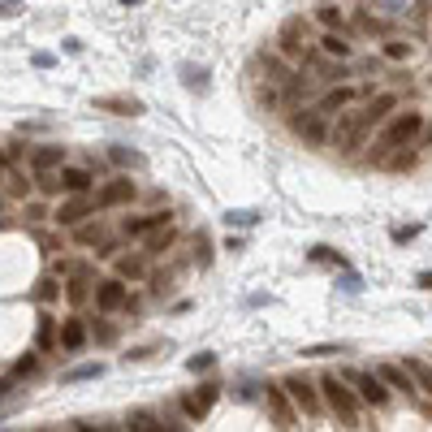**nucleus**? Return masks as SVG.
<instances>
[{"instance_id":"nucleus-1","label":"nucleus","mask_w":432,"mask_h":432,"mask_svg":"<svg viewBox=\"0 0 432 432\" xmlns=\"http://www.w3.org/2000/svg\"><path fill=\"white\" fill-rule=\"evenodd\" d=\"M320 402L333 406V411L342 415V424H359V393L350 389L346 376L324 372V376H320Z\"/></svg>"},{"instance_id":"nucleus-2","label":"nucleus","mask_w":432,"mask_h":432,"mask_svg":"<svg viewBox=\"0 0 432 432\" xmlns=\"http://www.w3.org/2000/svg\"><path fill=\"white\" fill-rule=\"evenodd\" d=\"M424 113H411V109H406V113H398L389 125H385V134H380V156H385V151L389 147H402V143H415L419 134H424ZM376 156V160H380Z\"/></svg>"},{"instance_id":"nucleus-3","label":"nucleus","mask_w":432,"mask_h":432,"mask_svg":"<svg viewBox=\"0 0 432 432\" xmlns=\"http://www.w3.org/2000/svg\"><path fill=\"white\" fill-rule=\"evenodd\" d=\"M290 125H294V134H298L302 143H312V147H324V143H328V113H320V109H302Z\"/></svg>"},{"instance_id":"nucleus-4","label":"nucleus","mask_w":432,"mask_h":432,"mask_svg":"<svg viewBox=\"0 0 432 432\" xmlns=\"http://www.w3.org/2000/svg\"><path fill=\"white\" fill-rule=\"evenodd\" d=\"M281 389L290 393V402L298 406V411H302V415H316V411H320V389L312 385V380H307V376H298V372H290V376L281 380Z\"/></svg>"},{"instance_id":"nucleus-5","label":"nucleus","mask_w":432,"mask_h":432,"mask_svg":"<svg viewBox=\"0 0 432 432\" xmlns=\"http://www.w3.org/2000/svg\"><path fill=\"white\" fill-rule=\"evenodd\" d=\"M346 380L354 385L359 402H368V406H389V389H385V380H380V376H372V372H346Z\"/></svg>"},{"instance_id":"nucleus-6","label":"nucleus","mask_w":432,"mask_h":432,"mask_svg":"<svg viewBox=\"0 0 432 432\" xmlns=\"http://www.w3.org/2000/svg\"><path fill=\"white\" fill-rule=\"evenodd\" d=\"M91 212H95V199H91L87 190H78V195H74V199H65L61 208L53 212V221L61 225V230H74V225H83V221H87Z\"/></svg>"},{"instance_id":"nucleus-7","label":"nucleus","mask_w":432,"mask_h":432,"mask_svg":"<svg viewBox=\"0 0 432 432\" xmlns=\"http://www.w3.org/2000/svg\"><path fill=\"white\" fill-rule=\"evenodd\" d=\"M363 134H368V125L359 121V113H346L337 121V130H328V143H333L337 151H354V147L363 143Z\"/></svg>"},{"instance_id":"nucleus-8","label":"nucleus","mask_w":432,"mask_h":432,"mask_svg":"<svg viewBox=\"0 0 432 432\" xmlns=\"http://www.w3.org/2000/svg\"><path fill=\"white\" fill-rule=\"evenodd\" d=\"M277 43H281V57H302V43H307V18H298V13L286 18Z\"/></svg>"},{"instance_id":"nucleus-9","label":"nucleus","mask_w":432,"mask_h":432,"mask_svg":"<svg viewBox=\"0 0 432 432\" xmlns=\"http://www.w3.org/2000/svg\"><path fill=\"white\" fill-rule=\"evenodd\" d=\"M130 199H134V182H130V177H113L109 186H99V195H95V212L117 208V203H130Z\"/></svg>"},{"instance_id":"nucleus-10","label":"nucleus","mask_w":432,"mask_h":432,"mask_svg":"<svg viewBox=\"0 0 432 432\" xmlns=\"http://www.w3.org/2000/svg\"><path fill=\"white\" fill-rule=\"evenodd\" d=\"M216 398H221V385H199V393H186V398H182L186 419H203V415L216 406Z\"/></svg>"},{"instance_id":"nucleus-11","label":"nucleus","mask_w":432,"mask_h":432,"mask_svg":"<svg viewBox=\"0 0 432 432\" xmlns=\"http://www.w3.org/2000/svg\"><path fill=\"white\" fill-rule=\"evenodd\" d=\"M95 307H99V312H121V307H125V281H121V277H109V281H99V290H95Z\"/></svg>"},{"instance_id":"nucleus-12","label":"nucleus","mask_w":432,"mask_h":432,"mask_svg":"<svg viewBox=\"0 0 432 432\" xmlns=\"http://www.w3.org/2000/svg\"><path fill=\"white\" fill-rule=\"evenodd\" d=\"M393 109H398V91H380V95H372V104L359 113V121H363L368 130H372V125H376V121H385Z\"/></svg>"},{"instance_id":"nucleus-13","label":"nucleus","mask_w":432,"mask_h":432,"mask_svg":"<svg viewBox=\"0 0 432 432\" xmlns=\"http://www.w3.org/2000/svg\"><path fill=\"white\" fill-rule=\"evenodd\" d=\"M160 225H169V212H143V216H125V225H121V234L125 238H143V234H151V230H160Z\"/></svg>"},{"instance_id":"nucleus-14","label":"nucleus","mask_w":432,"mask_h":432,"mask_svg":"<svg viewBox=\"0 0 432 432\" xmlns=\"http://www.w3.org/2000/svg\"><path fill=\"white\" fill-rule=\"evenodd\" d=\"M95 109L117 113V117H139V113H143V104H139V99H130V95H99Z\"/></svg>"},{"instance_id":"nucleus-15","label":"nucleus","mask_w":432,"mask_h":432,"mask_svg":"<svg viewBox=\"0 0 432 432\" xmlns=\"http://www.w3.org/2000/svg\"><path fill=\"white\" fill-rule=\"evenodd\" d=\"M354 99H359V91H354V87H333V91H324V95H320V113H337V109H350Z\"/></svg>"},{"instance_id":"nucleus-16","label":"nucleus","mask_w":432,"mask_h":432,"mask_svg":"<svg viewBox=\"0 0 432 432\" xmlns=\"http://www.w3.org/2000/svg\"><path fill=\"white\" fill-rule=\"evenodd\" d=\"M415 151H411V143H406V147H389V156H380L376 165H385V169H393V173H411L415 169Z\"/></svg>"},{"instance_id":"nucleus-17","label":"nucleus","mask_w":432,"mask_h":432,"mask_svg":"<svg viewBox=\"0 0 432 432\" xmlns=\"http://www.w3.org/2000/svg\"><path fill=\"white\" fill-rule=\"evenodd\" d=\"M260 65L268 69V83H277V87H286L294 78V69L281 61V53H260Z\"/></svg>"},{"instance_id":"nucleus-18","label":"nucleus","mask_w":432,"mask_h":432,"mask_svg":"<svg viewBox=\"0 0 432 432\" xmlns=\"http://www.w3.org/2000/svg\"><path fill=\"white\" fill-rule=\"evenodd\" d=\"M83 346H87V324L78 316H69L61 324V350H83Z\"/></svg>"},{"instance_id":"nucleus-19","label":"nucleus","mask_w":432,"mask_h":432,"mask_svg":"<svg viewBox=\"0 0 432 432\" xmlns=\"http://www.w3.org/2000/svg\"><path fill=\"white\" fill-rule=\"evenodd\" d=\"M268 406H272V415H277V424H281V428H290V424H294V411H290V393H286L281 385H268Z\"/></svg>"},{"instance_id":"nucleus-20","label":"nucleus","mask_w":432,"mask_h":432,"mask_svg":"<svg viewBox=\"0 0 432 432\" xmlns=\"http://www.w3.org/2000/svg\"><path fill=\"white\" fill-rule=\"evenodd\" d=\"M173 242H177V230H173V225H160V230L147 234V251H143V256H165V251H173Z\"/></svg>"},{"instance_id":"nucleus-21","label":"nucleus","mask_w":432,"mask_h":432,"mask_svg":"<svg viewBox=\"0 0 432 432\" xmlns=\"http://www.w3.org/2000/svg\"><path fill=\"white\" fill-rule=\"evenodd\" d=\"M91 169H83V165H74V169H61V186L69 190V195H78V190H91Z\"/></svg>"},{"instance_id":"nucleus-22","label":"nucleus","mask_w":432,"mask_h":432,"mask_svg":"<svg viewBox=\"0 0 432 432\" xmlns=\"http://www.w3.org/2000/svg\"><path fill=\"white\" fill-rule=\"evenodd\" d=\"M320 57H328V61H346V57H350V43H346L337 31H324V35H320Z\"/></svg>"},{"instance_id":"nucleus-23","label":"nucleus","mask_w":432,"mask_h":432,"mask_svg":"<svg viewBox=\"0 0 432 432\" xmlns=\"http://www.w3.org/2000/svg\"><path fill=\"white\" fill-rule=\"evenodd\" d=\"M182 87H186V91H199V95H203V91L212 87V74L203 69V65H182Z\"/></svg>"},{"instance_id":"nucleus-24","label":"nucleus","mask_w":432,"mask_h":432,"mask_svg":"<svg viewBox=\"0 0 432 432\" xmlns=\"http://www.w3.org/2000/svg\"><path fill=\"white\" fill-rule=\"evenodd\" d=\"M117 277H121V281H139V277H147V256H121L117 260Z\"/></svg>"},{"instance_id":"nucleus-25","label":"nucleus","mask_w":432,"mask_h":432,"mask_svg":"<svg viewBox=\"0 0 432 432\" xmlns=\"http://www.w3.org/2000/svg\"><path fill=\"white\" fill-rule=\"evenodd\" d=\"M87 286H91V277H87V268H83V272H74L69 281H65V298L74 302V307H83V302H87V294H91Z\"/></svg>"},{"instance_id":"nucleus-26","label":"nucleus","mask_w":432,"mask_h":432,"mask_svg":"<svg viewBox=\"0 0 432 432\" xmlns=\"http://www.w3.org/2000/svg\"><path fill=\"white\" fill-rule=\"evenodd\" d=\"M376 376H380V380H385V385H393V389H402V393H411V389H415V380H411V372H406V368H393V363H385V368H380Z\"/></svg>"},{"instance_id":"nucleus-27","label":"nucleus","mask_w":432,"mask_h":432,"mask_svg":"<svg viewBox=\"0 0 432 432\" xmlns=\"http://www.w3.org/2000/svg\"><path fill=\"white\" fill-rule=\"evenodd\" d=\"M316 22H320L324 31H342L346 13H342V5H333V0H324V5H316Z\"/></svg>"},{"instance_id":"nucleus-28","label":"nucleus","mask_w":432,"mask_h":432,"mask_svg":"<svg viewBox=\"0 0 432 432\" xmlns=\"http://www.w3.org/2000/svg\"><path fill=\"white\" fill-rule=\"evenodd\" d=\"M406 372H411V380L424 393H432V363L428 359H406Z\"/></svg>"},{"instance_id":"nucleus-29","label":"nucleus","mask_w":432,"mask_h":432,"mask_svg":"<svg viewBox=\"0 0 432 432\" xmlns=\"http://www.w3.org/2000/svg\"><path fill=\"white\" fill-rule=\"evenodd\" d=\"M99 376H104V363H78V368H69L61 380L65 385H78V380H99Z\"/></svg>"},{"instance_id":"nucleus-30","label":"nucleus","mask_w":432,"mask_h":432,"mask_svg":"<svg viewBox=\"0 0 432 432\" xmlns=\"http://www.w3.org/2000/svg\"><path fill=\"white\" fill-rule=\"evenodd\" d=\"M31 165H35V169H57V165H65V147H39L35 156H31Z\"/></svg>"},{"instance_id":"nucleus-31","label":"nucleus","mask_w":432,"mask_h":432,"mask_svg":"<svg viewBox=\"0 0 432 432\" xmlns=\"http://www.w3.org/2000/svg\"><path fill=\"white\" fill-rule=\"evenodd\" d=\"M130 432H156V428H165V419L160 415H151V411H130Z\"/></svg>"},{"instance_id":"nucleus-32","label":"nucleus","mask_w":432,"mask_h":432,"mask_svg":"<svg viewBox=\"0 0 432 432\" xmlns=\"http://www.w3.org/2000/svg\"><path fill=\"white\" fill-rule=\"evenodd\" d=\"M307 260H312V264H333V268H350V264H346V256H337L333 246H312V251H307Z\"/></svg>"},{"instance_id":"nucleus-33","label":"nucleus","mask_w":432,"mask_h":432,"mask_svg":"<svg viewBox=\"0 0 432 432\" xmlns=\"http://www.w3.org/2000/svg\"><path fill=\"white\" fill-rule=\"evenodd\" d=\"M256 104L260 109H277V104H281V87H277V83H260L256 87Z\"/></svg>"},{"instance_id":"nucleus-34","label":"nucleus","mask_w":432,"mask_h":432,"mask_svg":"<svg viewBox=\"0 0 432 432\" xmlns=\"http://www.w3.org/2000/svg\"><path fill=\"white\" fill-rule=\"evenodd\" d=\"M256 221H260V212H251V208H230V212H225V225H230V230H234V225H238V230H251Z\"/></svg>"},{"instance_id":"nucleus-35","label":"nucleus","mask_w":432,"mask_h":432,"mask_svg":"<svg viewBox=\"0 0 432 432\" xmlns=\"http://www.w3.org/2000/svg\"><path fill=\"white\" fill-rule=\"evenodd\" d=\"M74 230H78V242L83 246H99V242H104V225H74Z\"/></svg>"},{"instance_id":"nucleus-36","label":"nucleus","mask_w":432,"mask_h":432,"mask_svg":"<svg viewBox=\"0 0 432 432\" xmlns=\"http://www.w3.org/2000/svg\"><path fill=\"white\" fill-rule=\"evenodd\" d=\"M39 350H53L57 346V324H53V316H39Z\"/></svg>"},{"instance_id":"nucleus-37","label":"nucleus","mask_w":432,"mask_h":432,"mask_svg":"<svg viewBox=\"0 0 432 432\" xmlns=\"http://www.w3.org/2000/svg\"><path fill=\"white\" fill-rule=\"evenodd\" d=\"M346 350H350L346 342H337V346L333 342L328 346H302V359H328V354H346Z\"/></svg>"},{"instance_id":"nucleus-38","label":"nucleus","mask_w":432,"mask_h":432,"mask_svg":"<svg viewBox=\"0 0 432 432\" xmlns=\"http://www.w3.org/2000/svg\"><path fill=\"white\" fill-rule=\"evenodd\" d=\"M415 53V43H406V39H385V57L389 61H411Z\"/></svg>"},{"instance_id":"nucleus-39","label":"nucleus","mask_w":432,"mask_h":432,"mask_svg":"<svg viewBox=\"0 0 432 432\" xmlns=\"http://www.w3.org/2000/svg\"><path fill=\"white\" fill-rule=\"evenodd\" d=\"M195 264H199V268L212 264V238H208V234H195Z\"/></svg>"},{"instance_id":"nucleus-40","label":"nucleus","mask_w":432,"mask_h":432,"mask_svg":"<svg viewBox=\"0 0 432 432\" xmlns=\"http://www.w3.org/2000/svg\"><path fill=\"white\" fill-rule=\"evenodd\" d=\"M109 156H113L117 165H130V169H143V156H139V151H130V147H109Z\"/></svg>"},{"instance_id":"nucleus-41","label":"nucleus","mask_w":432,"mask_h":432,"mask_svg":"<svg viewBox=\"0 0 432 432\" xmlns=\"http://www.w3.org/2000/svg\"><path fill=\"white\" fill-rule=\"evenodd\" d=\"M354 22H359V31H368V35H385V22L372 18V13H354Z\"/></svg>"},{"instance_id":"nucleus-42","label":"nucleus","mask_w":432,"mask_h":432,"mask_svg":"<svg viewBox=\"0 0 432 432\" xmlns=\"http://www.w3.org/2000/svg\"><path fill=\"white\" fill-rule=\"evenodd\" d=\"M337 286H342L346 294H359V290H363V281H359V272H350V268H342V277H337Z\"/></svg>"},{"instance_id":"nucleus-43","label":"nucleus","mask_w":432,"mask_h":432,"mask_svg":"<svg viewBox=\"0 0 432 432\" xmlns=\"http://www.w3.org/2000/svg\"><path fill=\"white\" fill-rule=\"evenodd\" d=\"M216 363V354L212 350H203V354H195V359H186V372H208Z\"/></svg>"},{"instance_id":"nucleus-44","label":"nucleus","mask_w":432,"mask_h":432,"mask_svg":"<svg viewBox=\"0 0 432 432\" xmlns=\"http://www.w3.org/2000/svg\"><path fill=\"white\" fill-rule=\"evenodd\" d=\"M35 294H39V298H43V302H53V298H57V294H61V286H57V281H53V277H43V281H39V290H35Z\"/></svg>"},{"instance_id":"nucleus-45","label":"nucleus","mask_w":432,"mask_h":432,"mask_svg":"<svg viewBox=\"0 0 432 432\" xmlns=\"http://www.w3.org/2000/svg\"><path fill=\"white\" fill-rule=\"evenodd\" d=\"M35 368H39V359H35V354H22V359L13 363V376H31Z\"/></svg>"},{"instance_id":"nucleus-46","label":"nucleus","mask_w":432,"mask_h":432,"mask_svg":"<svg viewBox=\"0 0 432 432\" xmlns=\"http://www.w3.org/2000/svg\"><path fill=\"white\" fill-rule=\"evenodd\" d=\"M320 74H324L328 83H342V78H350V69H346V65H320Z\"/></svg>"},{"instance_id":"nucleus-47","label":"nucleus","mask_w":432,"mask_h":432,"mask_svg":"<svg viewBox=\"0 0 432 432\" xmlns=\"http://www.w3.org/2000/svg\"><path fill=\"white\" fill-rule=\"evenodd\" d=\"M411 238H419V225H398V230H393V242H398V246L411 242Z\"/></svg>"},{"instance_id":"nucleus-48","label":"nucleus","mask_w":432,"mask_h":432,"mask_svg":"<svg viewBox=\"0 0 432 432\" xmlns=\"http://www.w3.org/2000/svg\"><path fill=\"white\" fill-rule=\"evenodd\" d=\"M380 9H385L389 18H398V13H406V5H411V0H376Z\"/></svg>"},{"instance_id":"nucleus-49","label":"nucleus","mask_w":432,"mask_h":432,"mask_svg":"<svg viewBox=\"0 0 432 432\" xmlns=\"http://www.w3.org/2000/svg\"><path fill=\"white\" fill-rule=\"evenodd\" d=\"M39 190H48V195H53V190H61V177H53L48 169H39Z\"/></svg>"},{"instance_id":"nucleus-50","label":"nucleus","mask_w":432,"mask_h":432,"mask_svg":"<svg viewBox=\"0 0 432 432\" xmlns=\"http://www.w3.org/2000/svg\"><path fill=\"white\" fill-rule=\"evenodd\" d=\"M9 190H13L18 199H27V195H31V182H27V177H13V186H9Z\"/></svg>"},{"instance_id":"nucleus-51","label":"nucleus","mask_w":432,"mask_h":432,"mask_svg":"<svg viewBox=\"0 0 432 432\" xmlns=\"http://www.w3.org/2000/svg\"><path fill=\"white\" fill-rule=\"evenodd\" d=\"M48 212H43V203H27V221H43Z\"/></svg>"},{"instance_id":"nucleus-52","label":"nucleus","mask_w":432,"mask_h":432,"mask_svg":"<svg viewBox=\"0 0 432 432\" xmlns=\"http://www.w3.org/2000/svg\"><path fill=\"white\" fill-rule=\"evenodd\" d=\"M53 61H57L53 53H35V65H39V69H53Z\"/></svg>"},{"instance_id":"nucleus-53","label":"nucleus","mask_w":432,"mask_h":432,"mask_svg":"<svg viewBox=\"0 0 432 432\" xmlns=\"http://www.w3.org/2000/svg\"><path fill=\"white\" fill-rule=\"evenodd\" d=\"M415 286H419V290H432V268H424V272L415 277Z\"/></svg>"},{"instance_id":"nucleus-54","label":"nucleus","mask_w":432,"mask_h":432,"mask_svg":"<svg viewBox=\"0 0 432 432\" xmlns=\"http://www.w3.org/2000/svg\"><path fill=\"white\" fill-rule=\"evenodd\" d=\"M18 5H22V0H0V18H9V13H18Z\"/></svg>"},{"instance_id":"nucleus-55","label":"nucleus","mask_w":432,"mask_h":432,"mask_svg":"<svg viewBox=\"0 0 432 432\" xmlns=\"http://www.w3.org/2000/svg\"><path fill=\"white\" fill-rule=\"evenodd\" d=\"M65 53H69V57H78V53H83V39H74V35H69V39H65Z\"/></svg>"},{"instance_id":"nucleus-56","label":"nucleus","mask_w":432,"mask_h":432,"mask_svg":"<svg viewBox=\"0 0 432 432\" xmlns=\"http://www.w3.org/2000/svg\"><path fill=\"white\" fill-rule=\"evenodd\" d=\"M121 5H125V9H130V5H143V0H121Z\"/></svg>"},{"instance_id":"nucleus-57","label":"nucleus","mask_w":432,"mask_h":432,"mask_svg":"<svg viewBox=\"0 0 432 432\" xmlns=\"http://www.w3.org/2000/svg\"><path fill=\"white\" fill-rule=\"evenodd\" d=\"M424 130H428V139H432V125H424Z\"/></svg>"},{"instance_id":"nucleus-58","label":"nucleus","mask_w":432,"mask_h":432,"mask_svg":"<svg viewBox=\"0 0 432 432\" xmlns=\"http://www.w3.org/2000/svg\"><path fill=\"white\" fill-rule=\"evenodd\" d=\"M0 169H5V156H0Z\"/></svg>"}]
</instances>
